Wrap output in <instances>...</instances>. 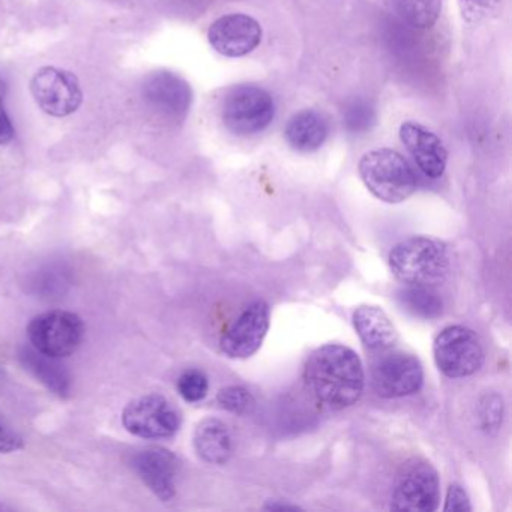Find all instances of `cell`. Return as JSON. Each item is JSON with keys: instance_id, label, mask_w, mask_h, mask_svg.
<instances>
[{"instance_id": "cell-1", "label": "cell", "mask_w": 512, "mask_h": 512, "mask_svg": "<svg viewBox=\"0 0 512 512\" xmlns=\"http://www.w3.org/2000/svg\"><path fill=\"white\" fill-rule=\"evenodd\" d=\"M304 383L310 397L323 409H347L364 392V367L349 347L326 344L305 362Z\"/></svg>"}, {"instance_id": "cell-2", "label": "cell", "mask_w": 512, "mask_h": 512, "mask_svg": "<svg viewBox=\"0 0 512 512\" xmlns=\"http://www.w3.org/2000/svg\"><path fill=\"white\" fill-rule=\"evenodd\" d=\"M389 268L404 286L434 287L448 277V251L436 239L413 236L392 248Z\"/></svg>"}, {"instance_id": "cell-3", "label": "cell", "mask_w": 512, "mask_h": 512, "mask_svg": "<svg viewBox=\"0 0 512 512\" xmlns=\"http://www.w3.org/2000/svg\"><path fill=\"white\" fill-rule=\"evenodd\" d=\"M359 176L376 199L391 205L409 199L416 190V176L403 155L392 149H374L362 155Z\"/></svg>"}, {"instance_id": "cell-4", "label": "cell", "mask_w": 512, "mask_h": 512, "mask_svg": "<svg viewBox=\"0 0 512 512\" xmlns=\"http://www.w3.org/2000/svg\"><path fill=\"white\" fill-rule=\"evenodd\" d=\"M275 103L266 89L238 85L227 92L221 106L224 127L236 136L262 133L274 121Z\"/></svg>"}, {"instance_id": "cell-5", "label": "cell", "mask_w": 512, "mask_h": 512, "mask_svg": "<svg viewBox=\"0 0 512 512\" xmlns=\"http://www.w3.org/2000/svg\"><path fill=\"white\" fill-rule=\"evenodd\" d=\"M440 500L437 470L428 461L412 458L401 466L392 491L395 511H436Z\"/></svg>"}, {"instance_id": "cell-6", "label": "cell", "mask_w": 512, "mask_h": 512, "mask_svg": "<svg viewBox=\"0 0 512 512\" xmlns=\"http://www.w3.org/2000/svg\"><path fill=\"white\" fill-rule=\"evenodd\" d=\"M85 335V325L71 311L55 310L40 314L29 323L28 337L32 347L53 358L73 355Z\"/></svg>"}, {"instance_id": "cell-7", "label": "cell", "mask_w": 512, "mask_h": 512, "mask_svg": "<svg viewBox=\"0 0 512 512\" xmlns=\"http://www.w3.org/2000/svg\"><path fill=\"white\" fill-rule=\"evenodd\" d=\"M437 368L451 379L472 376L484 364V349L478 335L464 326H449L434 341Z\"/></svg>"}, {"instance_id": "cell-8", "label": "cell", "mask_w": 512, "mask_h": 512, "mask_svg": "<svg viewBox=\"0 0 512 512\" xmlns=\"http://www.w3.org/2000/svg\"><path fill=\"white\" fill-rule=\"evenodd\" d=\"M31 94L41 110L53 118H67L83 103V91L76 74L61 68H40L32 77Z\"/></svg>"}, {"instance_id": "cell-9", "label": "cell", "mask_w": 512, "mask_h": 512, "mask_svg": "<svg viewBox=\"0 0 512 512\" xmlns=\"http://www.w3.org/2000/svg\"><path fill=\"white\" fill-rule=\"evenodd\" d=\"M128 433L143 439H164L181 427L178 409L163 395L151 394L131 401L122 413Z\"/></svg>"}, {"instance_id": "cell-10", "label": "cell", "mask_w": 512, "mask_h": 512, "mask_svg": "<svg viewBox=\"0 0 512 512\" xmlns=\"http://www.w3.org/2000/svg\"><path fill=\"white\" fill-rule=\"evenodd\" d=\"M371 383L379 397H406L421 389L424 383V370L416 356L395 352L383 356L373 365Z\"/></svg>"}, {"instance_id": "cell-11", "label": "cell", "mask_w": 512, "mask_h": 512, "mask_svg": "<svg viewBox=\"0 0 512 512\" xmlns=\"http://www.w3.org/2000/svg\"><path fill=\"white\" fill-rule=\"evenodd\" d=\"M271 310L265 301H256L245 307L238 319L221 337L224 355L233 359L253 356L262 347L271 323Z\"/></svg>"}, {"instance_id": "cell-12", "label": "cell", "mask_w": 512, "mask_h": 512, "mask_svg": "<svg viewBox=\"0 0 512 512\" xmlns=\"http://www.w3.org/2000/svg\"><path fill=\"white\" fill-rule=\"evenodd\" d=\"M212 49L226 58L250 55L262 41V26L247 14H227L212 23L208 31Z\"/></svg>"}, {"instance_id": "cell-13", "label": "cell", "mask_w": 512, "mask_h": 512, "mask_svg": "<svg viewBox=\"0 0 512 512\" xmlns=\"http://www.w3.org/2000/svg\"><path fill=\"white\" fill-rule=\"evenodd\" d=\"M179 464L172 451L158 446L142 449L133 458V467L139 478L163 502L175 497Z\"/></svg>"}, {"instance_id": "cell-14", "label": "cell", "mask_w": 512, "mask_h": 512, "mask_svg": "<svg viewBox=\"0 0 512 512\" xmlns=\"http://www.w3.org/2000/svg\"><path fill=\"white\" fill-rule=\"evenodd\" d=\"M400 139L425 176L439 179L445 173L448 151L433 131L418 122L407 121L400 127Z\"/></svg>"}, {"instance_id": "cell-15", "label": "cell", "mask_w": 512, "mask_h": 512, "mask_svg": "<svg viewBox=\"0 0 512 512\" xmlns=\"http://www.w3.org/2000/svg\"><path fill=\"white\" fill-rule=\"evenodd\" d=\"M146 98L164 115L184 119L193 103V91L176 74L160 73L146 85Z\"/></svg>"}, {"instance_id": "cell-16", "label": "cell", "mask_w": 512, "mask_h": 512, "mask_svg": "<svg viewBox=\"0 0 512 512\" xmlns=\"http://www.w3.org/2000/svg\"><path fill=\"white\" fill-rule=\"evenodd\" d=\"M329 127L326 119L316 110H302L287 122L284 137L290 148L302 154H310L322 148L328 139Z\"/></svg>"}, {"instance_id": "cell-17", "label": "cell", "mask_w": 512, "mask_h": 512, "mask_svg": "<svg viewBox=\"0 0 512 512\" xmlns=\"http://www.w3.org/2000/svg\"><path fill=\"white\" fill-rule=\"evenodd\" d=\"M353 326L364 346L371 350L391 349L398 338L385 311L373 305H364L353 313Z\"/></svg>"}, {"instance_id": "cell-18", "label": "cell", "mask_w": 512, "mask_h": 512, "mask_svg": "<svg viewBox=\"0 0 512 512\" xmlns=\"http://www.w3.org/2000/svg\"><path fill=\"white\" fill-rule=\"evenodd\" d=\"M194 448L197 455L209 464H224L233 454L232 434L220 419L209 418L194 430Z\"/></svg>"}, {"instance_id": "cell-19", "label": "cell", "mask_w": 512, "mask_h": 512, "mask_svg": "<svg viewBox=\"0 0 512 512\" xmlns=\"http://www.w3.org/2000/svg\"><path fill=\"white\" fill-rule=\"evenodd\" d=\"M23 365L46 386L47 389L59 397L70 394L71 379L67 368L59 362V358L44 355L34 347H26L20 352Z\"/></svg>"}, {"instance_id": "cell-20", "label": "cell", "mask_w": 512, "mask_h": 512, "mask_svg": "<svg viewBox=\"0 0 512 512\" xmlns=\"http://www.w3.org/2000/svg\"><path fill=\"white\" fill-rule=\"evenodd\" d=\"M398 301L407 313L418 319L433 320L443 313L442 298L433 287L406 286L398 293Z\"/></svg>"}, {"instance_id": "cell-21", "label": "cell", "mask_w": 512, "mask_h": 512, "mask_svg": "<svg viewBox=\"0 0 512 512\" xmlns=\"http://www.w3.org/2000/svg\"><path fill=\"white\" fill-rule=\"evenodd\" d=\"M398 17L413 28H431L439 19L442 0H394Z\"/></svg>"}, {"instance_id": "cell-22", "label": "cell", "mask_w": 512, "mask_h": 512, "mask_svg": "<svg viewBox=\"0 0 512 512\" xmlns=\"http://www.w3.org/2000/svg\"><path fill=\"white\" fill-rule=\"evenodd\" d=\"M344 125L353 134H364L376 124V110L368 101L355 100L343 113Z\"/></svg>"}, {"instance_id": "cell-23", "label": "cell", "mask_w": 512, "mask_h": 512, "mask_svg": "<svg viewBox=\"0 0 512 512\" xmlns=\"http://www.w3.org/2000/svg\"><path fill=\"white\" fill-rule=\"evenodd\" d=\"M178 391L188 403L202 401L208 395L209 380L203 371L188 370L179 377Z\"/></svg>"}, {"instance_id": "cell-24", "label": "cell", "mask_w": 512, "mask_h": 512, "mask_svg": "<svg viewBox=\"0 0 512 512\" xmlns=\"http://www.w3.org/2000/svg\"><path fill=\"white\" fill-rule=\"evenodd\" d=\"M217 400L223 409L236 413V415L251 412L254 406L253 395L242 386H227V388L221 389L218 392Z\"/></svg>"}, {"instance_id": "cell-25", "label": "cell", "mask_w": 512, "mask_h": 512, "mask_svg": "<svg viewBox=\"0 0 512 512\" xmlns=\"http://www.w3.org/2000/svg\"><path fill=\"white\" fill-rule=\"evenodd\" d=\"M500 0H458L461 16L466 22L478 23L487 19L499 7Z\"/></svg>"}, {"instance_id": "cell-26", "label": "cell", "mask_w": 512, "mask_h": 512, "mask_svg": "<svg viewBox=\"0 0 512 512\" xmlns=\"http://www.w3.org/2000/svg\"><path fill=\"white\" fill-rule=\"evenodd\" d=\"M446 512L451 511H472V505H470L469 496H467L466 490L461 485L452 484L448 488V494H446L445 500Z\"/></svg>"}, {"instance_id": "cell-27", "label": "cell", "mask_w": 512, "mask_h": 512, "mask_svg": "<svg viewBox=\"0 0 512 512\" xmlns=\"http://www.w3.org/2000/svg\"><path fill=\"white\" fill-rule=\"evenodd\" d=\"M23 448V439L0 418V452L10 454Z\"/></svg>"}, {"instance_id": "cell-28", "label": "cell", "mask_w": 512, "mask_h": 512, "mask_svg": "<svg viewBox=\"0 0 512 512\" xmlns=\"http://www.w3.org/2000/svg\"><path fill=\"white\" fill-rule=\"evenodd\" d=\"M14 136H16V130L11 124L7 110H5L4 100L0 98V145H8L13 142Z\"/></svg>"}, {"instance_id": "cell-29", "label": "cell", "mask_w": 512, "mask_h": 512, "mask_svg": "<svg viewBox=\"0 0 512 512\" xmlns=\"http://www.w3.org/2000/svg\"><path fill=\"white\" fill-rule=\"evenodd\" d=\"M269 509H296L298 506L293 505H275V503H271V505L266 506Z\"/></svg>"}]
</instances>
